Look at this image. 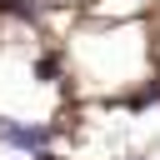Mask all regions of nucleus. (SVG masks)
I'll use <instances>...</instances> for the list:
<instances>
[{
    "mask_svg": "<svg viewBox=\"0 0 160 160\" xmlns=\"http://www.w3.org/2000/svg\"><path fill=\"white\" fill-rule=\"evenodd\" d=\"M0 135H10V140H15V145H25V150L50 140V130H15V125H5V120H0Z\"/></svg>",
    "mask_w": 160,
    "mask_h": 160,
    "instance_id": "obj_1",
    "label": "nucleus"
}]
</instances>
